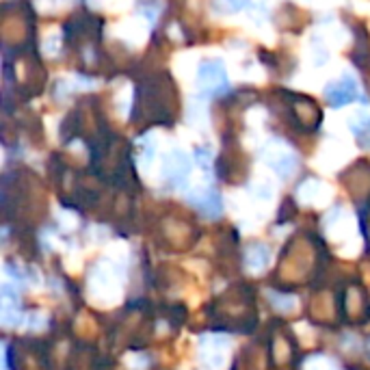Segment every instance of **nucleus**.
I'll return each instance as SVG.
<instances>
[{"label": "nucleus", "mask_w": 370, "mask_h": 370, "mask_svg": "<svg viewBox=\"0 0 370 370\" xmlns=\"http://www.w3.org/2000/svg\"><path fill=\"white\" fill-rule=\"evenodd\" d=\"M357 98V84L351 76H345L343 82H336L327 87V100L331 106H345Z\"/></svg>", "instance_id": "obj_2"}, {"label": "nucleus", "mask_w": 370, "mask_h": 370, "mask_svg": "<svg viewBox=\"0 0 370 370\" xmlns=\"http://www.w3.org/2000/svg\"><path fill=\"white\" fill-rule=\"evenodd\" d=\"M359 143H362L364 148H370V128H364L362 139H359Z\"/></svg>", "instance_id": "obj_7"}, {"label": "nucleus", "mask_w": 370, "mask_h": 370, "mask_svg": "<svg viewBox=\"0 0 370 370\" xmlns=\"http://www.w3.org/2000/svg\"><path fill=\"white\" fill-rule=\"evenodd\" d=\"M269 262V251L264 247H251L247 251V264L251 269H262Z\"/></svg>", "instance_id": "obj_5"}, {"label": "nucleus", "mask_w": 370, "mask_h": 370, "mask_svg": "<svg viewBox=\"0 0 370 370\" xmlns=\"http://www.w3.org/2000/svg\"><path fill=\"white\" fill-rule=\"evenodd\" d=\"M193 202L202 208L204 212H208L212 217L221 212V199H219V195L215 191H204L202 199H193Z\"/></svg>", "instance_id": "obj_4"}, {"label": "nucleus", "mask_w": 370, "mask_h": 370, "mask_svg": "<svg viewBox=\"0 0 370 370\" xmlns=\"http://www.w3.org/2000/svg\"><path fill=\"white\" fill-rule=\"evenodd\" d=\"M189 169H191V162H189L186 154L174 152L172 156H169V160L165 162V176L169 182L180 184L189 176Z\"/></svg>", "instance_id": "obj_3"}, {"label": "nucleus", "mask_w": 370, "mask_h": 370, "mask_svg": "<svg viewBox=\"0 0 370 370\" xmlns=\"http://www.w3.org/2000/svg\"><path fill=\"white\" fill-rule=\"evenodd\" d=\"M227 3H230V7H232V9L241 11L243 7H247V5H249V0H227Z\"/></svg>", "instance_id": "obj_6"}, {"label": "nucleus", "mask_w": 370, "mask_h": 370, "mask_svg": "<svg viewBox=\"0 0 370 370\" xmlns=\"http://www.w3.org/2000/svg\"><path fill=\"white\" fill-rule=\"evenodd\" d=\"M199 80H202L204 87L210 91V94H219L227 87V76H225V70L221 68V63H204L199 68Z\"/></svg>", "instance_id": "obj_1"}]
</instances>
